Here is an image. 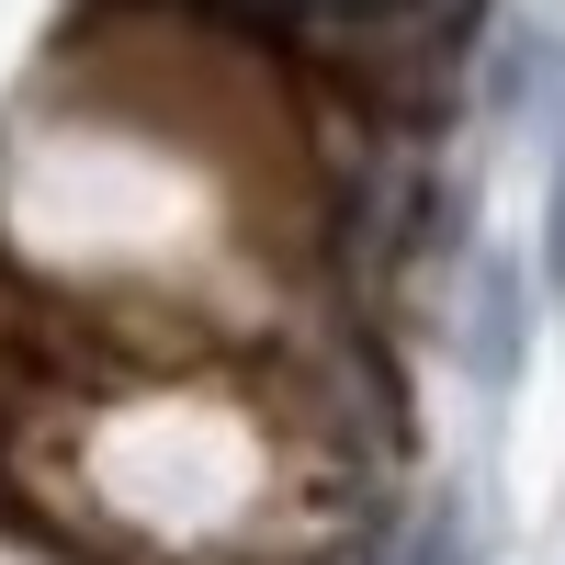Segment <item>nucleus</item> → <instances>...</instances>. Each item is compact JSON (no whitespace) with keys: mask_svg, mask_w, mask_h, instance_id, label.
Returning <instances> with one entry per match:
<instances>
[{"mask_svg":"<svg viewBox=\"0 0 565 565\" xmlns=\"http://www.w3.org/2000/svg\"><path fill=\"white\" fill-rule=\"evenodd\" d=\"M487 373H509V271L487 282Z\"/></svg>","mask_w":565,"mask_h":565,"instance_id":"obj_1","label":"nucleus"},{"mask_svg":"<svg viewBox=\"0 0 565 565\" xmlns=\"http://www.w3.org/2000/svg\"><path fill=\"white\" fill-rule=\"evenodd\" d=\"M543 282L565 295V170H554V215H543Z\"/></svg>","mask_w":565,"mask_h":565,"instance_id":"obj_2","label":"nucleus"},{"mask_svg":"<svg viewBox=\"0 0 565 565\" xmlns=\"http://www.w3.org/2000/svg\"><path fill=\"white\" fill-rule=\"evenodd\" d=\"M418 565H452V509L430 521V543H418Z\"/></svg>","mask_w":565,"mask_h":565,"instance_id":"obj_3","label":"nucleus"}]
</instances>
